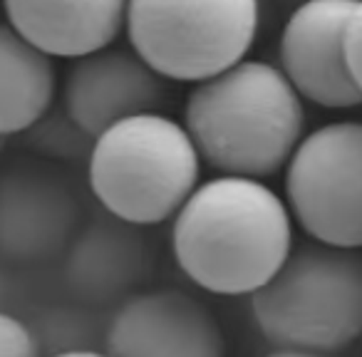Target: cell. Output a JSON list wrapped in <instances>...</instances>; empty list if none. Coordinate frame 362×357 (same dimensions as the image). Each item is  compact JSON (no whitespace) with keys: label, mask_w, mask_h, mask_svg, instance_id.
<instances>
[{"label":"cell","mask_w":362,"mask_h":357,"mask_svg":"<svg viewBox=\"0 0 362 357\" xmlns=\"http://www.w3.org/2000/svg\"><path fill=\"white\" fill-rule=\"evenodd\" d=\"M293 248V213L263 179L216 174L171 218L176 266L214 295L251 298Z\"/></svg>","instance_id":"6da1fadb"},{"label":"cell","mask_w":362,"mask_h":357,"mask_svg":"<svg viewBox=\"0 0 362 357\" xmlns=\"http://www.w3.org/2000/svg\"><path fill=\"white\" fill-rule=\"evenodd\" d=\"M303 102L281 67L246 57L192 87L184 127L216 174L268 179L305 136Z\"/></svg>","instance_id":"7a4b0ae2"},{"label":"cell","mask_w":362,"mask_h":357,"mask_svg":"<svg viewBox=\"0 0 362 357\" xmlns=\"http://www.w3.org/2000/svg\"><path fill=\"white\" fill-rule=\"evenodd\" d=\"M202 154L184 122L164 112L129 117L92 141L87 184L102 211L132 226H159L202 184Z\"/></svg>","instance_id":"3957f363"},{"label":"cell","mask_w":362,"mask_h":357,"mask_svg":"<svg viewBox=\"0 0 362 357\" xmlns=\"http://www.w3.org/2000/svg\"><path fill=\"white\" fill-rule=\"evenodd\" d=\"M251 317L276 347L330 355L362 335V253L327 243L291 251L251 295Z\"/></svg>","instance_id":"277c9868"},{"label":"cell","mask_w":362,"mask_h":357,"mask_svg":"<svg viewBox=\"0 0 362 357\" xmlns=\"http://www.w3.org/2000/svg\"><path fill=\"white\" fill-rule=\"evenodd\" d=\"M261 0H129L127 40L164 80L197 85L246 60Z\"/></svg>","instance_id":"5b68a950"},{"label":"cell","mask_w":362,"mask_h":357,"mask_svg":"<svg viewBox=\"0 0 362 357\" xmlns=\"http://www.w3.org/2000/svg\"><path fill=\"white\" fill-rule=\"evenodd\" d=\"M286 204L313 241L360 251L362 122H327L303 136L286 166Z\"/></svg>","instance_id":"8992f818"},{"label":"cell","mask_w":362,"mask_h":357,"mask_svg":"<svg viewBox=\"0 0 362 357\" xmlns=\"http://www.w3.org/2000/svg\"><path fill=\"white\" fill-rule=\"evenodd\" d=\"M357 0H303L288 16L278 42V67L298 95L325 110L362 105L347 62V25Z\"/></svg>","instance_id":"52a82bcc"},{"label":"cell","mask_w":362,"mask_h":357,"mask_svg":"<svg viewBox=\"0 0 362 357\" xmlns=\"http://www.w3.org/2000/svg\"><path fill=\"white\" fill-rule=\"evenodd\" d=\"M110 357H226L216 315L184 291L134 293L107 322Z\"/></svg>","instance_id":"ba28073f"},{"label":"cell","mask_w":362,"mask_h":357,"mask_svg":"<svg viewBox=\"0 0 362 357\" xmlns=\"http://www.w3.org/2000/svg\"><path fill=\"white\" fill-rule=\"evenodd\" d=\"M164 100V77L132 47L117 45L72 60L62 90V110L92 139L122 119L159 112Z\"/></svg>","instance_id":"9c48e42d"},{"label":"cell","mask_w":362,"mask_h":357,"mask_svg":"<svg viewBox=\"0 0 362 357\" xmlns=\"http://www.w3.org/2000/svg\"><path fill=\"white\" fill-rule=\"evenodd\" d=\"M80 228V204L47 171L13 169L0 176V261L40 266L65 253Z\"/></svg>","instance_id":"30bf717a"},{"label":"cell","mask_w":362,"mask_h":357,"mask_svg":"<svg viewBox=\"0 0 362 357\" xmlns=\"http://www.w3.org/2000/svg\"><path fill=\"white\" fill-rule=\"evenodd\" d=\"M149 268V243L141 228L105 213L77 228L65 248L62 281L70 298L102 310L134 295Z\"/></svg>","instance_id":"8fae6325"},{"label":"cell","mask_w":362,"mask_h":357,"mask_svg":"<svg viewBox=\"0 0 362 357\" xmlns=\"http://www.w3.org/2000/svg\"><path fill=\"white\" fill-rule=\"evenodd\" d=\"M6 23L55 60H77L115 45L129 0H3Z\"/></svg>","instance_id":"7c38bea8"},{"label":"cell","mask_w":362,"mask_h":357,"mask_svg":"<svg viewBox=\"0 0 362 357\" xmlns=\"http://www.w3.org/2000/svg\"><path fill=\"white\" fill-rule=\"evenodd\" d=\"M55 92V57L0 23V136L30 131L52 110Z\"/></svg>","instance_id":"4fadbf2b"},{"label":"cell","mask_w":362,"mask_h":357,"mask_svg":"<svg viewBox=\"0 0 362 357\" xmlns=\"http://www.w3.org/2000/svg\"><path fill=\"white\" fill-rule=\"evenodd\" d=\"M28 327L40 345L42 357L67 355V352L82 350H105L107 320H102L100 308L70 300H37L30 310L23 315Z\"/></svg>","instance_id":"5bb4252c"},{"label":"cell","mask_w":362,"mask_h":357,"mask_svg":"<svg viewBox=\"0 0 362 357\" xmlns=\"http://www.w3.org/2000/svg\"><path fill=\"white\" fill-rule=\"evenodd\" d=\"M30 144L37 151L52 156V159H77V156H90L92 149V136L82 131L75 122L70 119L65 110L62 112H47L30 131Z\"/></svg>","instance_id":"9a60e30c"},{"label":"cell","mask_w":362,"mask_h":357,"mask_svg":"<svg viewBox=\"0 0 362 357\" xmlns=\"http://www.w3.org/2000/svg\"><path fill=\"white\" fill-rule=\"evenodd\" d=\"M0 357H42L35 335L21 315L0 312Z\"/></svg>","instance_id":"2e32d148"},{"label":"cell","mask_w":362,"mask_h":357,"mask_svg":"<svg viewBox=\"0 0 362 357\" xmlns=\"http://www.w3.org/2000/svg\"><path fill=\"white\" fill-rule=\"evenodd\" d=\"M37 300H30L25 283L16 273V266L0 261V312H13V315H25Z\"/></svg>","instance_id":"e0dca14e"},{"label":"cell","mask_w":362,"mask_h":357,"mask_svg":"<svg viewBox=\"0 0 362 357\" xmlns=\"http://www.w3.org/2000/svg\"><path fill=\"white\" fill-rule=\"evenodd\" d=\"M345 45H347V62H350L352 77H355L357 87L362 90V0H357L355 11H352Z\"/></svg>","instance_id":"ac0fdd59"},{"label":"cell","mask_w":362,"mask_h":357,"mask_svg":"<svg viewBox=\"0 0 362 357\" xmlns=\"http://www.w3.org/2000/svg\"><path fill=\"white\" fill-rule=\"evenodd\" d=\"M266 357H327V355H320V352H308V350H291V347H278L276 352Z\"/></svg>","instance_id":"d6986e66"},{"label":"cell","mask_w":362,"mask_h":357,"mask_svg":"<svg viewBox=\"0 0 362 357\" xmlns=\"http://www.w3.org/2000/svg\"><path fill=\"white\" fill-rule=\"evenodd\" d=\"M55 357H110L105 350H82V352H67V355H55Z\"/></svg>","instance_id":"ffe728a7"},{"label":"cell","mask_w":362,"mask_h":357,"mask_svg":"<svg viewBox=\"0 0 362 357\" xmlns=\"http://www.w3.org/2000/svg\"><path fill=\"white\" fill-rule=\"evenodd\" d=\"M3 144H6V139H3V136H0V149H3Z\"/></svg>","instance_id":"44dd1931"}]
</instances>
